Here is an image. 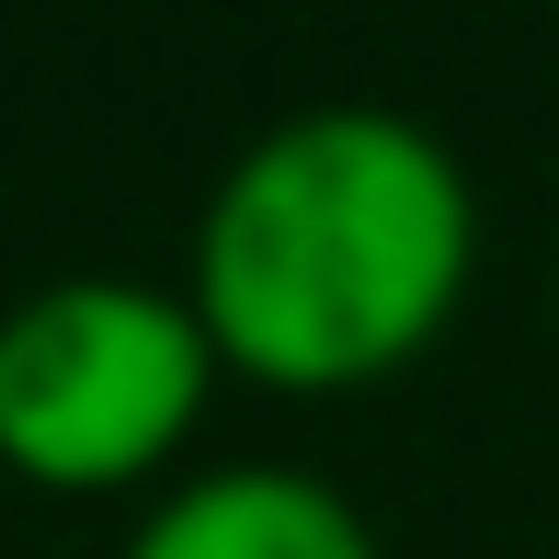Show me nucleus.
Segmentation results:
<instances>
[{"label": "nucleus", "instance_id": "3", "mask_svg": "<svg viewBox=\"0 0 559 559\" xmlns=\"http://www.w3.org/2000/svg\"><path fill=\"white\" fill-rule=\"evenodd\" d=\"M115 559H389L377 525L309 468H194L138 514Z\"/></svg>", "mask_w": 559, "mask_h": 559}, {"label": "nucleus", "instance_id": "1", "mask_svg": "<svg viewBox=\"0 0 559 559\" xmlns=\"http://www.w3.org/2000/svg\"><path fill=\"white\" fill-rule=\"evenodd\" d=\"M468 274V160L389 104H309L206 183L183 309L206 320L217 377H251L274 400H354L445 343Z\"/></svg>", "mask_w": 559, "mask_h": 559}, {"label": "nucleus", "instance_id": "2", "mask_svg": "<svg viewBox=\"0 0 559 559\" xmlns=\"http://www.w3.org/2000/svg\"><path fill=\"white\" fill-rule=\"evenodd\" d=\"M217 400V343L183 286L46 274L0 309V468L23 491L104 502L160 479Z\"/></svg>", "mask_w": 559, "mask_h": 559}]
</instances>
